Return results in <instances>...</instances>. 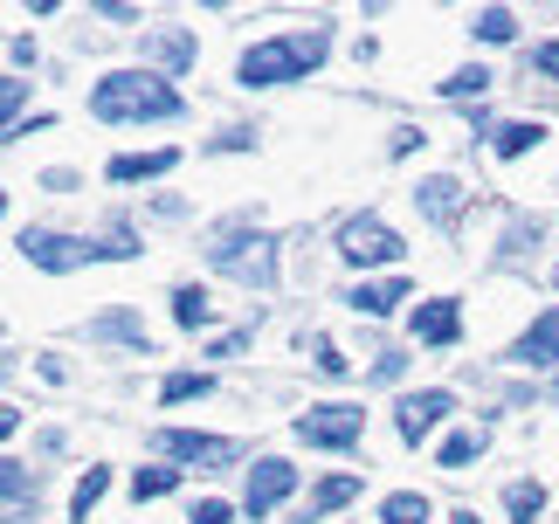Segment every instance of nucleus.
<instances>
[{"mask_svg":"<svg viewBox=\"0 0 559 524\" xmlns=\"http://www.w3.org/2000/svg\"><path fill=\"white\" fill-rule=\"evenodd\" d=\"M214 270H228L235 283L270 290V283H276V249L263 242V235H228V242H214Z\"/></svg>","mask_w":559,"mask_h":524,"instance_id":"4","label":"nucleus"},{"mask_svg":"<svg viewBox=\"0 0 559 524\" xmlns=\"http://www.w3.org/2000/svg\"><path fill=\"white\" fill-rule=\"evenodd\" d=\"M193 524H228V504H214V497H207V504H193Z\"/></svg>","mask_w":559,"mask_h":524,"instance_id":"31","label":"nucleus"},{"mask_svg":"<svg viewBox=\"0 0 559 524\" xmlns=\"http://www.w3.org/2000/svg\"><path fill=\"white\" fill-rule=\"evenodd\" d=\"M469 455H477V434H449V442L436 449V463H442V469H463Z\"/></svg>","mask_w":559,"mask_h":524,"instance_id":"26","label":"nucleus"},{"mask_svg":"<svg viewBox=\"0 0 559 524\" xmlns=\"http://www.w3.org/2000/svg\"><path fill=\"white\" fill-rule=\"evenodd\" d=\"M104 490H111V469H104V463H91V469L76 476V490H70V511H76V517H91Z\"/></svg>","mask_w":559,"mask_h":524,"instance_id":"16","label":"nucleus"},{"mask_svg":"<svg viewBox=\"0 0 559 524\" xmlns=\"http://www.w3.org/2000/svg\"><path fill=\"white\" fill-rule=\"evenodd\" d=\"M159 449L166 455H187V463H201V469H228L235 463V442H222V434H193V428H166Z\"/></svg>","mask_w":559,"mask_h":524,"instance_id":"8","label":"nucleus"},{"mask_svg":"<svg viewBox=\"0 0 559 524\" xmlns=\"http://www.w3.org/2000/svg\"><path fill=\"white\" fill-rule=\"evenodd\" d=\"M539 139H546V131L532 124V118H511V124H498V152H504V159H519V152H532Z\"/></svg>","mask_w":559,"mask_h":524,"instance_id":"17","label":"nucleus"},{"mask_svg":"<svg viewBox=\"0 0 559 524\" xmlns=\"http://www.w3.org/2000/svg\"><path fill=\"white\" fill-rule=\"evenodd\" d=\"M21 97H28V83H21V76H8V91H0V104H8V139L21 131Z\"/></svg>","mask_w":559,"mask_h":524,"instance_id":"28","label":"nucleus"},{"mask_svg":"<svg viewBox=\"0 0 559 524\" xmlns=\"http://www.w3.org/2000/svg\"><path fill=\"white\" fill-rule=\"evenodd\" d=\"M145 62H153V70H166V76H180L187 62H193V35H187V28L153 35V41H145Z\"/></svg>","mask_w":559,"mask_h":524,"instance_id":"13","label":"nucleus"},{"mask_svg":"<svg viewBox=\"0 0 559 524\" xmlns=\"http://www.w3.org/2000/svg\"><path fill=\"white\" fill-rule=\"evenodd\" d=\"M207 386H214L207 373H174V380L159 386V401H193V393H207Z\"/></svg>","mask_w":559,"mask_h":524,"instance_id":"27","label":"nucleus"},{"mask_svg":"<svg viewBox=\"0 0 559 524\" xmlns=\"http://www.w3.org/2000/svg\"><path fill=\"white\" fill-rule=\"evenodd\" d=\"M0 476H8V524H28V469L0 463Z\"/></svg>","mask_w":559,"mask_h":524,"instance_id":"19","label":"nucleus"},{"mask_svg":"<svg viewBox=\"0 0 559 524\" xmlns=\"http://www.w3.org/2000/svg\"><path fill=\"white\" fill-rule=\"evenodd\" d=\"M97 332H104V338H139V324L124 318V311H111V318H97Z\"/></svg>","mask_w":559,"mask_h":524,"instance_id":"29","label":"nucleus"},{"mask_svg":"<svg viewBox=\"0 0 559 524\" xmlns=\"http://www.w3.org/2000/svg\"><path fill=\"white\" fill-rule=\"evenodd\" d=\"M21 255L35 262V270H83V262H104V255H139L132 228H111V242H76V235H49V228H28L21 235Z\"/></svg>","mask_w":559,"mask_h":524,"instance_id":"3","label":"nucleus"},{"mask_svg":"<svg viewBox=\"0 0 559 524\" xmlns=\"http://www.w3.org/2000/svg\"><path fill=\"white\" fill-rule=\"evenodd\" d=\"M449 407H456V401H449L442 386H428V393H407V401L394 407V428H401V442H421V434H436Z\"/></svg>","mask_w":559,"mask_h":524,"instance_id":"7","label":"nucleus"},{"mask_svg":"<svg viewBox=\"0 0 559 524\" xmlns=\"http://www.w3.org/2000/svg\"><path fill=\"white\" fill-rule=\"evenodd\" d=\"M415 201H421V214H428V222H456V214H463V180H449V172H436V180H421L415 187Z\"/></svg>","mask_w":559,"mask_h":524,"instance_id":"10","label":"nucleus"},{"mask_svg":"<svg viewBox=\"0 0 559 524\" xmlns=\"http://www.w3.org/2000/svg\"><path fill=\"white\" fill-rule=\"evenodd\" d=\"M174 484H180L174 469H139V476H132V497H139V504H145V497H166V490H174Z\"/></svg>","mask_w":559,"mask_h":524,"instance_id":"24","label":"nucleus"},{"mask_svg":"<svg viewBox=\"0 0 559 524\" xmlns=\"http://www.w3.org/2000/svg\"><path fill=\"white\" fill-rule=\"evenodd\" d=\"M91 111L104 124H124V118H180V97L166 91L153 70H124V76H104L91 91Z\"/></svg>","mask_w":559,"mask_h":524,"instance_id":"1","label":"nucleus"},{"mask_svg":"<svg viewBox=\"0 0 559 524\" xmlns=\"http://www.w3.org/2000/svg\"><path fill=\"white\" fill-rule=\"evenodd\" d=\"M401 297H407V283H401V276H386V283H359V290H353L346 303H353L359 318H386V311H394Z\"/></svg>","mask_w":559,"mask_h":524,"instance_id":"14","label":"nucleus"},{"mask_svg":"<svg viewBox=\"0 0 559 524\" xmlns=\"http://www.w3.org/2000/svg\"><path fill=\"white\" fill-rule=\"evenodd\" d=\"M290 490H297V469H290V463H276V455L249 469V511H255V517H263L270 504H284Z\"/></svg>","mask_w":559,"mask_h":524,"instance_id":"9","label":"nucleus"},{"mask_svg":"<svg viewBox=\"0 0 559 524\" xmlns=\"http://www.w3.org/2000/svg\"><path fill=\"white\" fill-rule=\"evenodd\" d=\"M442 91L449 97H484L490 91V70H456V76H442Z\"/></svg>","mask_w":559,"mask_h":524,"instance_id":"25","label":"nucleus"},{"mask_svg":"<svg viewBox=\"0 0 559 524\" xmlns=\"http://www.w3.org/2000/svg\"><path fill=\"white\" fill-rule=\"evenodd\" d=\"M174 318L187 324V332H201V324H207V290H193V283L174 290Z\"/></svg>","mask_w":559,"mask_h":524,"instance_id":"20","label":"nucleus"},{"mask_svg":"<svg viewBox=\"0 0 559 524\" xmlns=\"http://www.w3.org/2000/svg\"><path fill=\"white\" fill-rule=\"evenodd\" d=\"M386 524H428V497H386Z\"/></svg>","mask_w":559,"mask_h":524,"instance_id":"23","label":"nucleus"},{"mask_svg":"<svg viewBox=\"0 0 559 524\" xmlns=\"http://www.w3.org/2000/svg\"><path fill=\"white\" fill-rule=\"evenodd\" d=\"M353 497H359L353 476H325V484H318V497H311V511H338V504H353Z\"/></svg>","mask_w":559,"mask_h":524,"instance_id":"21","label":"nucleus"},{"mask_svg":"<svg viewBox=\"0 0 559 524\" xmlns=\"http://www.w3.org/2000/svg\"><path fill=\"white\" fill-rule=\"evenodd\" d=\"M504 504H511V524H539L546 490H539V484H511V490H504Z\"/></svg>","mask_w":559,"mask_h":524,"instance_id":"18","label":"nucleus"},{"mask_svg":"<svg viewBox=\"0 0 559 524\" xmlns=\"http://www.w3.org/2000/svg\"><path fill=\"white\" fill-rule=\"evenodd\" d=\"M532 70H539V76H559V41H546V49H532Z\"/></svg>","mask_w":559,"mask_h":524,"instance_id":"30","label":"nucleus"},{"mask_svg":"<svg viewBox=\"0 0 559 524\" xmlns=\"http://www.w3.org/2000/svg\"><path fill=\"white\" fill-rule=\"evenodd\" d=\"M332 49V28H311V35H284V41H263V49L242 56V83H290V76H311Z\"/></svg>","mask_w":559,"mask_h":524,"instance_id":"2","label":"nucleus"},{"mask_svg":"<svg viewBox=\"0 0 559 524\" xmlns=\"http://www.w3.org/2000/svg\"><path fill=\"white\" fill-rule=\"evenodd\" d=\"M338 255H346V262H394L401 255V235L386 228V222H373V214H359V222H346Z\"/></svg>","mask_w":559,"mask_h":524,"instance_id":"6","label":"nucleus"},{"mask_svg":"<svg viewBox=\"0 0 559 524\" xmlns=\"http://www.w3.org/2000/svg\"><path fill=\"white\" fill-rule=\"evenodd\" d=\"M359 428H367V407H311V414H297V434L318 449H346L359 442Z\"/></svg>","mask_w":559,"mask_h":524,"instance_id":"5","label":"nucleus"},{"mask_svg":"<svg viewBox=\"0 0 559 524\" xmlns=\"http://www.w3.org/2000/svg\"><path fill=\"white\" fill-rule=\"evenodd\" d=\"M511 359H519V366H559V311H546L539 324H532Z\"/></svg>","mask_w":559,"mask_h":524,"instance_id":"12","label":"nucleus"},{"mask_svg":"<svg viewBox=\"0 0 559 524\" xmlns=\"http://www.w3.org/2000/svg\"><path fill=\"white\" fill-rule=\"evenodd\" d=\"M456 524H477V517H456Z\"/></svg>","mask_w":559,"mask_h":524,"instance_id":"32","label":"nucleus"},{"mask_svg":"<svg viewBox=\"0 0 559 524\" xmlns=\"http://www.w3.org/2000/svg\"><path fill=\"white\" fill-rule=\"evenodd\" d=\"M456 332H463L456 297H436V303H421V311H415V338L421 345H456Z\"/></svg>","mask_w":559,"mask_h":524,"instance_id":"11","label":"nucleus"},{"mask_svg":"<svg viewBox=\"0 0 559 524\" xmlns=\"http://www.w3.org/2000/svg\"><path fill=\"white\" fill-rule=\"evenodd\" d=\"M180 152H132V159H111V180H159Z\"/></svg>","mask_w":559,"mask_h":524,"instance_id":"15","label":"nucleus"},{"mask_svg":"<svg viewBox=\"0 0 559 524\" xmlns=\"http://www.w3.org/2000/svg\"><path fill=\"white\" fill-rule=\"evenodd\" d=\"M477 35L484 41H511V35H519V14H511V8H484L477 14Z\"/></svg>","mask_w":559,"mask_h":524,"instance_id":"22","label":"nucleus"}]
</instances>
